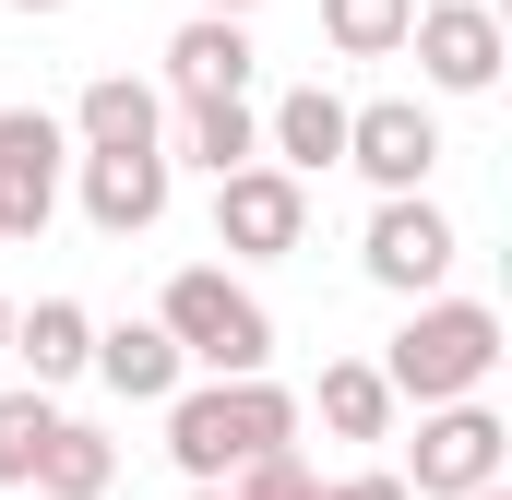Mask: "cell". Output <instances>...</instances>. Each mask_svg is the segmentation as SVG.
<instances>
[{
  "label": "cell",
  "mask_w": 512,
  "mask_h": 500,
  "mask_svg": "<svg viewBox=\"0 0 512 500\" xmlns=\"http://www.w3.org/2000/svg\"><path fill=\"white\" fill-rule=\"evenodd\" d=\"M262 453H298V393L286 381H179L167 393V465L191 489H227Z\"/></svg>",
  "instance_id": "6da1fadb"
},
{
  "label": "cell",
  "mask_w": 512,
  "mask_h": 500,
  "mask_svg": "<svg viewBox=\"0 0 512 500\" xmlns=\"http://www.w3.org/2000/svg\"><path fill=\"white\" fill-rule=\"evenodd\" d=\"M370 370H382V393L417 405V417H429V405H477V381L501 370V310H489V298H417Z\"/></svg>",
  "instance_id": "7a4b0ae2"
},
{
  "label": "cell",
  "mask_w": 512,
  "mask_h": 500,
  "mask_svg": "<svg viewBox=\"0 0 512 500\" xmlns=\"http://www.w3.org/2000/svg\"><path fill=\"white\" fill-rule=\"evenodd\" d=\"M155 334L179 346V370L274 381V310H262V298L227 274V262H191V274H167V298H155Z\"/></svg>",
  "instance_id": "3957f363"
},
{
  "label": "cell",
  "mask_w": 512,
  "mask_h": 500,
  "mask_svg": "<svg viewBox=\"0 0 512 500\" xmlns=\"http://www.w3.org/2000/svg\"><path fill=\"white\" fill-rule=\"evenodd\" d=\"M453 215L429 203V191H405V203H370V239H358V274L382 286V298H453Z\"/></svg>",
  "instance_id": "277c9868"
},
{
  "label": "cell",
  "mask_w": 512,
  "mask_h": 500,
  "mask_svg": "<svg viewBox=\"0 0 512 500\" xmlns=\"http://www.w3.org/2000/svg\"><path fill=\"white\" fill-rule=\"evenodd\" d=\"M501 465H512V429L489 417V405H429L393 477H405L417 500H477V489H501Z\"/></svg>",
  "instance_id": "5b68a950"
},
{
  "label": "cell",
  "mask_w": 512,
  "mask_h": 500,
  "mask_svg": "<svg viewBox=\"0 0 512 500\" xmlns=\"http://www.w3.org/2000/svg\"><path fill=\"white\" fill-rule=\"evenodd\" d=\"M405 48H417L429 96H489V84H501V60H512V36H501V12H489V0H417Z\"/></svg>",
  "instance_id": "8992f818"
},
{
  "label": "cell",
  "mask_w": 512,
  "mask_h": 500,
  "mask_svg": "<svg viewBox=\"0 0 512 500\" xmlns=\"http://www.w3.org/2000/svg\"><path fill=\"white\" fill-rule=\"evenodd\" d=\"M346 167L405 203V191H429V167H441V120L417 108V96H370V108H346Z\"/></svg>",
  "instance_id": "52a82bcc"
},
{
  "label": "cell",
  "mask_w": 512,
  "mask_h": 500,
  "mask_svg": "<svg viewBox=\"0 0 512 500\" xmlns=\"http://www.w3.org/2000/svg\"><path fill=\"white\" fill-rule=\"evenodd\" d=\"M60 167H72V131L48 108H0V239H48Z\"/></svg>",
  "instance_id": "ba28073f"
},
{
  "label": "cell",
  "mask_w": 512,
  "mask_h": 500,
  "mask_svg": "<svg viewBox=\"0 0 512 500\" xmlns=\"http://www.w3.org/2000/svg\"><path fill=\"white\" fill-rule=\"evenodd\" d=\"M298 239H310V191H298L286 167L215 179V250H227V262H286Z\"/></svg>",
  "instance_id": "9c48e42d"
},
{
  "label": "cell",
  "mask_w": 512,
  "mask_h": 500,
  "mask_svg": "<svg viewBox=\"0 0 512 500\" xmlns=\"http://www.w3.org/2000/svg\"><path fill=\"white\" fill-rule=\"evenodd\" d=\"M60 131H72L84 155H167V96H155L143 72H96Z\"/></svg>",
  "instance_id": "30bf717a"
},
{
  "label": "cell",
  "mask_w": 512,
  "mask_h": 500,
  "mask_svg": "<svg viewBox=\"0 0 512 500\" xmlns=\"http://www.w3.org/2000/svg\"><path fill=\"white\" fill-rule=\"evenodd\" d=\"M251 72H262L251 24H215V12H191V24L167 36V96H179V108H203V96H251Z\"/></svg>",
  "instance_id": "8fae6325"
},
{
  "label": "cell",
  "mask_w": 512,
  "mask_h": 500,
  "mask_svg": "<svg viewBox=\"0 0 512 500\" xmlns=\"http://www.w3.org/2000/svg\"><path fill=\"white\" fill-rule=\"evenodd\" d=\"M262 167H286L298 191H310L322 167H346V96H322V84L274 96V120H262Z\"/></svg>",
  "instance_id": "7c38bea8"
},
{
  "label": "cell",
  "mask_w": 512,
  "mask_h": 500,
  "mask_svg": "<svg viewBox=\"0 0 512 500\" xmlns=\"http://www.w3.org/2000/svg\"><path fill=\"white\" fill-rule=\"evenodd\" d=\"M84 215L96 239H143L167 215V155H84Z\"/></svg>",
  "instance_id": "4fadbf2b"
},
{
  "label": "cell",
  "mask_w": 512,
  "mask_h": 500,
  "mask_svg": "<svg viewBox=\"0 0 512 500\" xmlns=\"http://www.w3.org/2000/svg\"><path fill=\"white\" fill-rule=\"evenodd\" d=\"M203 167V179H239V167H262V120H251V96H203V108H179L167 120V167Z\"/></svg>",
  "instance_id": "5bb4252c"
},
{
  "label": "cell",
  "mask_w": 512,
  "mask_h": 500,
  "mask_svg": "<svg viewBox=\"0 0 512 500\" xmlns=\"http://www.w3.org/2000/svg\"><path fill=\"white\" fill-rule=\"evenodd\" d=\"M84 370L108 381V393H120V405H167V393H179V346H167V334H155V322H96V358H84Z\"/></svg>",
  "instance_id": "9a60e30c"
},
{
  "label": "cell",
  "mask_w": 512,
  "mask_h": 500,
  "mask_svg": "<svg viewBox=\"0 0 512 500\" xmlns=\"http://www.w3.org/2000/svg\"><path fill=\"white\" fill-rule=\"evenodd\" d=\"M12 358L36 370V393L84 381V358H96V310H84V298H36V310H12Z\"/></svg>",
  "instance_id": "2e32d148"
},
{
  "label": "cell",
  "mask_w": 512,
  "mask_h": 500,
  "mask_svg": "<svg viewBox=\"0 0 512 500\" xmlns=\"http://www.w3.org/2000/svg\"><path fill=\"white\" fill-rule=\"evenodd\" d=\"M108 489H120V441L60 417V441L36 453V500H108Z\"/></svg>",
  "instance_id": "e0dca14e"
},
{
  "label": "cell",
  "mask_w": 512,
  "mask_h": 500,
  "mask_svg": "<svg viewBox=\"0 0 512 500\" xmlns=\"http://www.w3.org/2000/svg\"><path fill=\"white\" fill-rule=\"evenodd\" d=\"M310 405H322V429H334V441H393V393H382L370 358H334Z\"/></svg>",
  "instance_id": "ac0fdd59"
},
{
  "label": "cell",
  "mask_w": 512,
  "mask_h": 500,
  "mask_svg": "<svg viewBox=\"0 0 512 500\" xmlns=\"http://www.w3.org/2000/svg\"><path fill=\"white\" fill-rule=\"evenodd\" d=\"M60 441V405L36 393V381H12L0 393V489H36V453Z\"/></svg>",
  "instance_id": "d6986e66"
},
{
  "label": "cell",
  "mask_w": 512,
  "mask_h": 500,
  "mask_svg": "<svg viewBox=\"0 0 512 500\" xmlns=\"http://www.w3.org/2000/svg\"><path fill=\"white\" fill-rule=\"evenodd\" d=\"M405 24H417V0H322L334 60H393V48H405Z\"/></svg>",
  "instance_id": "ffe728a7"
},
{
  "label": "cell",
  "mask_w": 512,
  "mask_h": 500,
  "mask_svg": "<svg viewBox=\"0 0 512 500\" xmlns=\"http://www.w3.org/2000/svg\"><path fill=\"white\" fill-rule=\"evenodd\" d=\"M215 500H322V477H310L298 453H262V465H239V477H227Z\"/></svg>",
  "instance_id": "44dd1931"
},
{
  "label": "cell",
  "mask_w": 512,
  "mask_h": 500,
  "mask_svg": "<svg viewBox=\"0 0 512 500\" xmlns=\"http://www.w3.org/2000/svg\"><path fill=\"white\" fill-rule=\"evenodd\" d=\"M322 500H417V489H405L393 465H358V477H334V489H322Z\"/></svg>",
  "instance_id": "7402d4cb"
},
{
  "label": "cell",
  "mask_w": 512,
  "mask_h": 500,
  "mask_svg": "<svg viewBox=\"0 0 512 500\" xmlns=\"http://www.w3.org/2000/svg\"><path fill=\"white\" fill-rule=\"evenodd\" d=\"M191 12H215V24H251V12H262V0H191Z\"/></svg>",
  "instance_id": "603a6c76"
},
{
  "label": "cell",
  "mask_w": 512,
  "mask_h": 500,
  "mask_svg": "<svg viewBox=\"0 0 512 500\" xmlns=\"http://www.w3.org/2000/svg\"><path fill=\"white\" fill-rule=\"evenodd\" d=\"M0 12H72V0H0Z\"/></svg>",
  "instance_id": "cb8c5ba5"
},
{
  "label": "cell",
  "mask_w": 512,
  "mask_h": 500,
  "mask_svg": "<svg viewBox=\"0 0 512 500\" xmlns=\"http://www.w3.org/2000/svg\"><path fill=\"white\" fill-rule=\"evenodd\" d=\"M0 358H12V298H0Z\"/></svg>",
  "instance_id": "d4e9b609"
},
{
  "label": "cell",
  "mask_w": 512,
  "mask_h": 500,
  "mask_svg": "<svg viewBox=\"0 0 512 500\" xmlns=\"http://www.w3.org/2000/svg\"><path fill=\"white\" fill-rule=\"evenodd\" d=\"M477 500H512V489H477Z\"/></svg>",
  "instance_id": "484cf974"
},
{
  "label": "cell",
  "mask_w": 512,
  "mask_h": 500,
  "mask_svg": "<svg viewBox=\"0 0 512 500\" xmlns=\"http://www.w3.org/2000/svg\"><path fill=\"white\" fill-rule=\"evenodd\" d=\"M12 500H36V489H12Z\"/></svg>",
  "instance_id": "4316f807"
},
{
  "label": "cell",
  "mask_w": 512,
  "mask_h": 500,
  "mask_svg": "<svg viewBox=\"0 0 512 500\" xmlns=\"http://www.w3.org/2000/svg\"><path fill=\"white\" fill-rule=\"evenodd\" d=\"M191 500H215V489H191Z\"/></svg>",
  "instance_id": "83f0119b"
}]
</instances>
